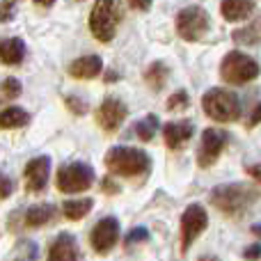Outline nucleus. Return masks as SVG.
<instances>
[{
    "label": "nucleus",
    "mask_w": 261,
    "mask_h": 261,
    "mask_svg": "<svg viewBox=\"0 0 261 261\" xmlns=\"http://www.w3.org/2000/svg\"><path fill=\"white\" fill-rule=\"evenodd\" d=\"M236 44H245V46H254L259 44V25L257 23H250L248 28H241V30L231 32Z\"/></svg>",
    "instance_id": "nucleus-24"
},
{
    "label": "nucleus",
    "mask_w": 261,
    "mask_h": 261,
    "mask_svg": "<svg viewBox=\"0 0 261 261\" xmlns=\"http://www.w3.org/2000/svg\"><path fill=\"white\" fill-rule=\"evenodd\" d=\"M147 236H149V231L144 229V227H138V229H130V231H128V236H126V245L130 248L133 243H142V241H147Z\"/></svg>",
    "instance_id": "nucleus-27"
},
{
    "label": "nucleus",
    "mask_w": 261,
    "mask_h": 261,
    "mask_svg": "<svg viewBox=\"0 0 261 261\" xmlns=\"http://www.w3.org/2000/svg\"><path fill=\"white\" fill-rule=\"evenodd\" d=\"M257 195H259L257 188L250 184H225L213 188L208 199L220 213L231 218H241L257 202Z\"/></svg>",
    "instance_id": "nucleus-1"
},
{
    "label": "nucleus",
    "mask_w": 261,
    "mask_h": 261,
    "mask_svg": "<svg viewBox=\"0 0 261 261\" xmlns=\"http://www.w3.org/2000/svg\"><path fill=\"white\" fill-rule=\"evenodd\" d=\"M243 257H245V259H250V261H257V259H259V243L250 245V248L243 252Z\"/></svg>",
    "instance_id": "nucleus-31"
},
{
    "label": "nucleus",
    "mask_w": 261,
    "mask_h": 261,
    "mask_svg": "<svg viewBox=\"0 0 261 261\" xmlns=\"http://www.w3.org/2000/svg\"><path fill=\"white\" fill-rule=\"evenodd\" d=\"M119 23V7L117 3H110V0H103V3H96L90 12V30L92 35L99 41H110L115 37V30H117Z\"/></svg>",
    "instance_id": "nucleus-6"
},
{
    "label": "nucleus",
    "mask_w": 261,
    "mask_h": 261,
    "mask_svg": "<svg viewBox=\"0 0 261 261\" xmlns=\"http://www.w3.org/2000/svg\"><path fill=\"white\" fill-rule=\"evenodd\" d=\"M195 133V124L190 119H181V122H170L163 126V135H165V144L170 149H181Z\"/></svg>",
    "instance_id": "nucleus-13"
},
{
    "label": "nucleus",
    "mask_w": 261,
    "mask_h": 261,
    "mask_svg": "<svg viewBox=\"0 0 261 261\" xmlns=\"http://www.w3.org/2000/svg\"><path fill=\"white\" fill-rule=\"evenodd\" d=\"M130 9H138V12H147L149 7H151V3H128Z\"/></svg>",
    "instance_id": "nucleus-32"
},
{
    "label": "nucleus",
    "mask_w": 261,
    "mask_h": 261,
    "mask_svg": "<svg viewBox=\"0 0 261 261\" xmlns=\"http://www.w3.org/2000/svg\"><path fill=\"white\" fill-rule=\"evenodd\" d=\"M156 130H158V117L156 115H147L144 119H140V122L135 124V133H138V138L142 140V142L153 140Z\"/></svg>",
    "instance_id": "nucleus-23"
},
{
    "label": "nucleus",
    "mask_w": 261,
    "mask_h": 261,
    "mask_svg": "<svg viewBox=\"0 0 261 261\" xmlns=\"http://www.w3.org/2000/svg\"><path fill=\"white\" fill-rule=\"evenodd\" d=\"M227 147V130L222 128H206L202 133L199 140V149H197V163L199 167H208L220 158V153Z\"/></svg>",
    "instance_id": "nucleus-9"
},
{
    "label": "nucleus",
    "mask_w": 261,
    "mask_h": 261,
    "mask_svg": "<svg viewBox=\"0 0 261 261\" xmlns=\"http://www.w3.org/2000/svg\"><path fill=\"white\" fill-rule=\"evenodd\" d=\"M101 71H103V62H101L99 55H83V58L73 60L71 67H69V73L73 78H81V81L96 78Z\"/></svg>",
    "instance_id": "nucleus-15"
},
{
    "label": "nucleus",
    "mask_w": 261,
    "mask_h": 261,
    "mask_svg": "<svg viewBox=\"0 0 261 261\" xmlns=\"http://www.w3.org/2000/svg\"><path fill=\"white\" fill-rule=\"evenodd\" d=\"M64 103H67V108L71 110L73 115H85L87 113V103L83 99H78V96H67Z\"/></svg>",
    "instance_id": "nucleus-26"
},
{
    "label": "nucleus",
    "mask_w": 261,
    "mask_h": 261,
    "mask_svg": "<svg viewBox=\"0 0 261 261\" xmlns=\"http://www.w3.org/2000/svg\"><path fill=\"white\" fill-rule=\"evenodd\" d=\"M259 76V64L254 58L245 53H227L220 62V78L229 85H245Z\"/></svg>",
    "instance_id": "nucleus-4"
},
{
    "label": "nucleus",
    "mask_w": 261,
    "mask_h": 261,
    "mask_svg": "<svg viewBox=\"0 0 261 261\" xmlns=\"http://www.w3.org/2000/svg\"><path fill=\"white\" fill-rule=\"evenodd\" d=\"M190 106V96L186 90H179L167 99V110H186Z\"/></svg>",
    "instance_id": "nucleus-25"
},
{
    "label": "nucleus",
    "mask_w": 261,
    "mask_h": 261,
    "mask_svg": "<svg viewBox=\"0 0 261 261\" xmlns=\"http://www.w3.org/2000/svg\"><path fill=\"white\" fill-rule=\"evenodd\" d=\"M167 78H170V69H167V64H163V62L149 64L147 71H144V83H147L153 92H161L163 87H165Z\"/></svg>",
    "instance_id": "nucleus-19"
},
{
    "label": "nucleus",
    "mask_w": 261,
    "mask_h": 261,
    "mask_svg": "<svg viewBox=\"0 0 261 261\" xmlns=\"http://www.w3.org/2000/svg\"><path fill=\"white\" fill-rule=\"evenodd\" d=\"M208 32V16L202 7L193 5L176 14V35L186 41H197Z\"/></svg>",
    "instance_id": "nucleus-7"
},
{
    "label": "nucleus",
    "mask_w": 261,
    "mask_h": 261,
    "mask_svg": "<svg viewBox=\"0 0 261 261\" xmlns=\"http://www.w3.org/2000/svg\"><path fill=\"white\" fill-rule=\"evenodd\" d=\"M92 206H94V202H92L90 197L69 199V202L62 204V213H64V218H69V220H81V218H85L87 213L92 211Z\"/></svg>",
    "instance_id": "nucleus-21"
},
{
    "label": "nucleus",
    "mask_w": 261,
    "mask_h": 261,
    "mask_svg": "<svg viewBox=\"0 0 261 261\" xmlns=\"http://www.w3.org/2000/svg\"><path fill=\"white\" fill-rule=\"evenodd\" d=\"M23 58H25V44H23V39L12 37V39L0 41V62L3 64L14 67V64H21Z\"/></svg>",
    "instance_id": "nucleus-16"
},
{
    "label": "nucleus",
    "mask_w": 261,
    "mask_h": 261,
    "mask_svg": "<svg viewBox=\"0 0 261 261\" xmlns=\"http://www.w3.org/2000/svg\"><path fill=\"white\" fill-rule=\"evenodd\" d=\"M257 122H259V106L254 108V113H252V122H250V124H252V126H257Z\"/></svg>",
    "instance_id": "nucleus-34"
},
{
    "label": "nucleus",
    "mask_w": 261,
    "mask_h": 261,
    "mask_svg": "<svg viewBox=\"0 0 261 261\" xmlns=\"http://www.w3.org/2000/svg\"><path fill=\"white\" fill-rule=\"evenodd\" d=\"M117 239H119V222H117V218H113V216L99 220L90 234L92 248H94V252H99V254L110 252V250L117 245Z\"/></svg>",
    "instance_id": "nucleus-10"
},
{
    "label": "nucleus",
    "mask_w": 261,
    "mask_h": 261,
    "mask_svg": "<svg viewBox=\"0 0 261 261\" xmlns=\"http://www.w3.org/2000/svg\"><path fill=\"white\" fill-rule=\"evenodd\" d=\"M202 108L216 122H236L241 115V101L234 92L229 90H220V87H213L206 94L202 96Z\"/></svg>",
    "instance_id": "nucleus-3"
},
{
    "label": "nucleus",
    "mask_w": 261,
    "mask_h": 261,
    "mask_svg": "<svg viewBox=\"0 0 261 261\" xmlns=\"http://www.w3.org/2000/svg\"><path fill=\"white\" fill-rule=\"evenodd\" d=\"M206 227H208V216L204 211V206L190 204L184 211V216H181V250L186 252Z\"/></svg>",
    "instance_id": "nucleus-8"
},
{
    "label": "nucleus",
    "mask_w": 261,
    "mask_h": 261,
    "mask_svg": "<svg viewBox=\"0 0 261 261\" xmlns=\"http://www.w3.org/2000/svg\"><path fill=\"white\" fill-rule=\"evenodd\" d=\"M248 174H252V176H254V181H259V165L248 167Z\"/></svg>",
    "instance_id": "nucleus-33"
},
{
    "label": "nucleus",
    "mask_w": 261,
    "mask_h": 261,
    "mask_svg": "<svg viewBox=\"0 0 261 261\" xmlns=\"http://www.w3.org/2000/svg\"><path fill=\"white\" fill-rule=\"evenodd\" d=\"M106 81H108V83H113V81H119V73H108V76H106Z\"/></svg>",
    "instance_id": "nucleus-36"
},
{
    "label": "nucleus",
    "mask_w": 261,
    "mask_h": 261,
    "mask_svg": "<svg viewBox=\"0 0 261 261\" xmlns=\"http://www.w3.org/2000/svg\"><path fill=\"white\" fill-rule=\"evenodd\" d=\"M48 172H50V158L48 156H37L23 170V179H25V188L30 193H41L46 188L48 181Z\"/></svg>",
    "instance_id": "nucleus-12"
},
{
    "label": "nucleus",
    "mask_w": 261,
    "mask_h": 261,
    "mask_svg": "<svg viewBox=\"0 0 261 261\" xmlns=\"http://www.w3.org/2000/svg\"><path fill=\"white\" fill-rule=\"evenodd\" d=\"M30 122L28 113L18 106H12V108L0 110V128H21Z\"/></svg>",
    "instance_id": "nucleus-20"
},
{
    "label": "nucleus",
    "mask_w": 261,
    "mask_h": 261,
    "mask_svg": "<svg viewBox=\"0 0 261 261\" xmlns=\"http://www.w3.org/2000/svg\"><path fill=\"white\" fill-rule=\"evenodd\" d=\"M16 14V3H0V23H7Z\"/></svg>",
    "instance_id": "nucleus-28"
},
{
    "label": "nucleus",
    "mask_w": 261,
    "mask_h": 261,
    "mask_svg": "<svg viewBox=\"0 0 261 261\" xmlns=\"http://www.w3.org/2000/svg\"><path fill=\"white\" fill-rule=\"evenodd\" d=\"M254 7H257L254 3H236V0H229V3L220 5V12L225 16V21H245L254 12Z\"/></svg>",
    "instance_id": "nucleus-18"
},
{
    "label": "nucleus",
    "mask_w": 261,
    "mask_h": 261,
    "mask_svg": "<svg viewBox=\"0 0 261 261\" xmlns=\"http://www.w3.org/2000/svg\"><path fill=\"white\" fill-rule=\"evenodd\" d=\"M78 243L71 234H60L48 248V261H78Z\"/></svg>",
    "instance_id": "nucleus-14"
},
{
    "label": "nucleus",
    "mask_w": 261,
    "mask_h": 261,
    "mask_svg": "<svg viewBox=\"0 0 261 261\" xmlns=\"http://www.w3.org/2000/svg\"><path fill=\"white\" fill-rule=\"evenodd\" d=\"M149 156L135 147H113L106 153V167L117 176H140L149 170Z\"/></svg>",
    "instance_id": "nucleus-2"
},
{
    "label": "nucleus",
    "mask_w": 261,
    "mask_h": 261,
    "mask_svg": "<svg viewBox=\"0 0 261 261\" xmlns=\"http://www.w3.org/2000/svg\"><path fill=\"white\" fill-rule=\"evenodd\" d=\"M12 190H14L12 179H9V176H5L3 172H0V199H3V197H9V195H12Z\"/></svg>",
    "instance_id": "nucleus-29"
},
{
    "label": "nucleus",
    "mask_w": 261,
    "mask_h": 261,
    "mask_svg": "<svg viewBox=\"0 0 261 261\" xmlns=\"http://www.w3.org/2000/svg\"><path fill=\"white\" fill-rule=\"evenodd\" d=\"M199 261H220V259L216 254H204V257H199Z\"/></svg>",
    "instance_id": "nucleus-35"
},
{
    "label": "nucleus",
    "mask_w": 261,
    "mask_h": 261,
    "mask_svg": "<svg viewBox=\"0 0 261 261\" xmlns=\"http://www.w3.org/2000/svg\"><path fill=\"white\" fill-rule=\"evenodd\" d=\"M53 218H55V206H50V204H37V206H30L23 213V227H30V229L44 227Z\"/></svg>",
    "instance_id": "nucleus-17"
},
{
    "label": "nucleus",
    "mask_w": 261,
    "mask_h": 261,
    "mask_svg": "<svg viewBox=\"0 0 261 261\" xmlns=\"http://www.w3.org/2000/svg\"><path fill=\"white\" fill-rule=\"evenodd\" d=\"M21 92H23V85L18 78H5V81H0V106H5L7 101L18 99Z\"/></svg>",
    "instance_id": "nucleus-22"
},
{
    "label": "nucleus",
    "mask_w": 261,
    "mask_h": 261,
    "mask_svg": "<svg viewBox=\"0 0 261 261\" xmlns=\"http://www.w3.org/2000/svg\"><path fill=\"white\" fill-rule=\"evenodd\" d=\"M92 184H94V170L87 163L73 161L58 170V190L62 193H83L92 188Z\"/></svg>",
    "instance_id": "nucleus-5"
},
{
    "label": "nucleus",
    "mask_w": 261,
    "mask_h": 261,
    "mask_svg": "<svg viewBox=\"0 0 261 261\" xmlns=\"http://www.w3.org/2000/svg\"><path fill=\"white\" fill-rule=\"evenodd\" d=\"M101 188L106 190V193H110V195H117L119 193V186H117V181H113L110 176H106V179H101Z\"/></svg>",
    "instance_id": "nucleus-30"
},
{
    "label": "nucleus",
    "mask_w": 261,
    "mask_h": 261,
    "mask_svg": "<svg viewBox=\"0 0 261 261\" xmlns=\"http://www.w3.org/2000/svg\"><path fill=\"white\" fill-rule=\"evenodd\" d=\"M128 115V108L124 101L119 99H106L103 103L99 106V110H96V122H99V126L103 130H117L122 126V122L126 119Z\"/></svg>",
    "instance_id": "nucleus-11"
}]
</instances>
